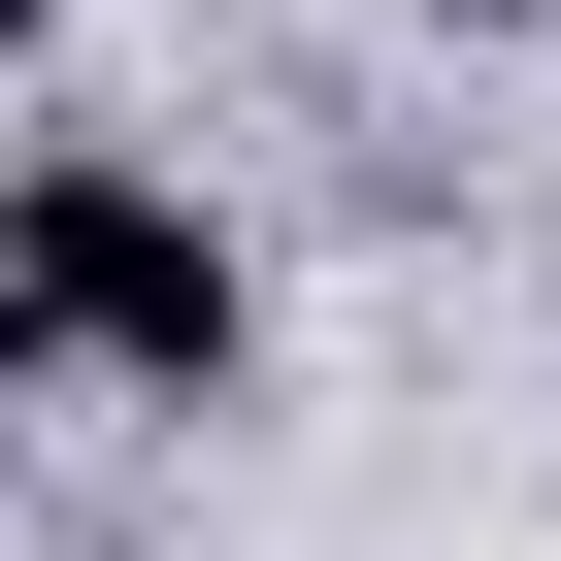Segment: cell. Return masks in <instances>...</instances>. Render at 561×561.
<instances>
[{
  "mask_svg": "<svg viewBox=\"0 0 561 561\" xmlns=\"http://www.w3.org/2000/svg\"><path fill=\"white\" fill-rule=\"evenodd\" d=\"M34 364H67V331H34V264H0V397H34Z\"/></svg>",
  "mask_w": 561,
  "mask_h": 561,
  "instance_id": "cell-2",
  "label": "cell"
},
{
  "mask_svg": "<svg viewBox=\"0 0 561 561\" xmlns=\"http://www.w3.org/2000/svg\"><path fill=\"white\" fill-rule=\"evenodd\" d=\"M462 34H495V0H462Z\"/></svg>",
  "mask_w": 561,
  "mask_h": 561,
  "instance_id": "cell-3",
  "label": "cell"
},
{
  "mask_svg": "<svg viewBox=\"0 0 561 561\" xmlns=\"http://www.w3.org/2000/svg\"><path fill=\"white\" fill-rule=\"evenodd\" d=\"M0 264H34V331H67V364H133V397H231V331H264V298H231V231H198L165 165H100V133L0 198Z\"/></svg>",
  "mask_w": 561,
  "mask_h": 561,
  "instance_id": "cell-1",
  "label": "cell"
}]
</instances>
